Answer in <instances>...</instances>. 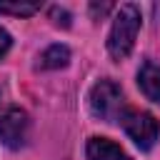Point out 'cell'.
Listing matches in <instances>:
<instances>
[{"mask_svg":"<svg viewBox=\"0 0 160 160\" xmlns=\"http://www.w3.org/2000/svg\"><path fill=\"white\" fill-rule=\"evenodd\" d=\"M140 32V10L132 2L120 5V10L115 12L110 35H108V52L112 60H125L138 40Z\"/></svg>","mask_w":160,"mask_h":160,"instance_id":"cell-1","label":"cell"},{"mask_svg":"<svg viewBox=\"0 0 160 160\" xmlns=\"http://www.w3.org/2000/svg\"><path fill=\"white\" fill-rule=\"evenodd\" d=\"M90 110L95 118L105 120V122H120L122 115L128 112L122 90L112 82V80H100L92 85L90 90Z\"/></svg>","mask_w":160,"mask_h":160,"instance_id":"cell-2","label":"cell"},{"mask_svg":"<svg viewBox=\"0 0 160 160\" xmlns=\"http://www.w3.org/2000/svg\"><path fill=\"white\" fill-rule=\"evenodd\" d=\"M120 125L125 128V132L130 135V140L140 148V150H150L160 135V125L155 120V115H150L148 110H132L128 108V112L122 115Z\"/></svg>","mask_w":160,"mask_h":160,"instance_id":"cell-3","label":"cell"},{"mask_svg":"<svg viewBox=\"0 0 160 160\" xmlns=\"http://www.w3.org/2000/svg\"><path fill=\"white\" fill-rule=\"evenodd\" d=\"M30 132V118L20 108H8L0 115V142L10 150H18L28 142Z\"/></svg>","mask_w":160,"mask_h":160,"instance_id":"cell-4","label":"cell"},{"mask_svg":"<svg viewBox=\"0 0 160 160\" xmlns=\"http://www.w3.org/2000/svg\"><path fill=\"white\" fill-rule=\"evenodd\" d=\"M138 85L148 100L160 102V65L152 60H145L138 70Z\"/></svg>","mask_w":160,"mask_h":160,"instance_id":"cell-5","label":"cell"},{"mask_svg":"<svg viewBox=\"0 0 160 160\" xmlns=\"http://www.w3.org/2000/svg\"><path fill=\"white\" fill-rule=\"evenodd\" d=\"M85 152H88V160H132L125 150H120L108 138H90L85 145Z\"/></svg>","mask_w":160,"mask_h":160,"instance_id":"cell-6","label":"cell"},{"mask_svg":"<svg viewBox=\"0 0 160 160\" xmlns=\"http://www.w3.org/2000/svg\"><path fill=\"white\" fill-rule=\"evenodd\" d=\"M38 60H40L38 65L42 70H58V68H65L70 62V50L65 45H50V48H45L40 52Z\"/></svg>","mask_w":160,"mask_h":160,"instance_id":"cell-7","label":"cell"},{"mask_svg":"<svg viewBox=\"0 0 160 160\" xmlns=\"http://www.w3.org/2000/svg\"><path fill=\"white\" fill-rule=\"evenodd\" d=\"M38 10H40L38 2H0V12L8 15H32Z\"/></svg>","mask_w":160,"mask_h":160,"instance_id":"cell-8","label":"cell"},{"mask_svg":"<svg viewBox=\"0 0 160 160\" xmlns=\"http://www.w3.org/2000/svg\"><path fill=\"white\" fill-rule=\"evenodd\" d=\"M52 20H55V25H62V28H68V25H70L68 12H65V10H60V8H52Z\"/></svg>","mask_w":160,"mask_h":160,"instance_id":"cell-9","label":"cell"},{"mask_svg":"<svg viewBox=\"0 0 160 160\" xmlns=\"http://www.w3.org/2000/svg\"><path fill=\"white\" fill-rule=\"evenodd\" d=\"M10 42H12V40H10L8 30H2V28H0V58H2V55L10 50Z\"/></svg>","mask_w":160,"mask_h":160,"instance_id":"cell-10","label":"cell"}]
</instances>
